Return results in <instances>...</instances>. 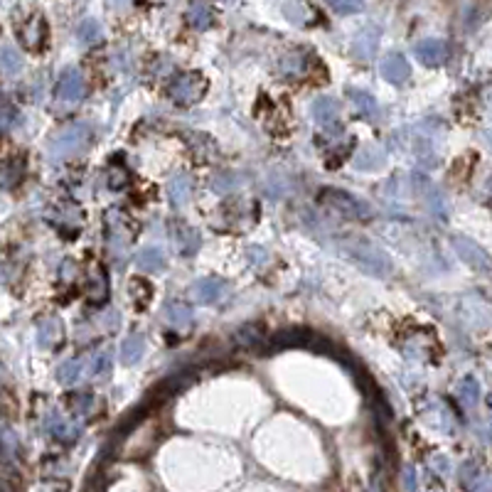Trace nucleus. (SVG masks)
I'll return each instance as SVG.
<instances>
[{
  "mask_svg": "<svg viewBox=\"0 0 492 492\" xmlns=\"http://www.w3.org/2000/svg\"><path fill=\"white\" fill-rule=\"evenodd\" d=\"M342 249L347 251L352 261H355L357 266H362L367 273H374V276H382L386 278L391 273V261L380 246H374L369 244L367 239H352L347 237L342 242Z\"/></svg>",
  "mask_w": 492,
  "mask_h": 492,
  "instance_id": "nucleus-1",
  "label": "nucleus"
},
{
  "mask_svg": "<svg viewBox=\"0 0 492 492\" xmlns=\"http://www.w3.org/2000/svg\"><path fill=\"white\" fill-rule=\"evenodd\" d=\"M320 202H323L328 210H333L335 215L345 217V219H352V222H364L374 215L372 207H369L364 199L355 197V195L345 193V190H330L328 187V190L320 193Z\"/></svg>",
  "mask_w": 492,
  "mask_h": 492,
  "instance_id": "nucleus-2",
  "label": "nucleus"
},
{
  "mask_svg": "<svg viewBox=\"0 0 492 492\" xmlns=\"http://www.w3.org/2000/svg\"><path fill=\"white\" fill-rule=\"evenodd\" d=\"M204 89H207V81H204L202 74L182 72L170 79L168 97L175 104H180V106H193V104H197L199 99H202Z\"/></svg>",
  "mask_w": 492,
  "mask_h": 492,
  "instance_id": "nucleus-3",
  "label": "nucleus"
},
{
  "mask_svg": "<svg viewBox=\"0 0 492 492\" xmlns=\"http://www.w3.org/2000/svg\"><path fill=\"white\" fill-rule=\"evenodd\" d=\"M91 138V128L86 124H72L69 128L59 130L55 138H52V153L59 155V158H67V155L79 153L81 148H86Z\"/></svg>",
  "mask_w": 492,
  "mask_h": 492,
  "instance_id": "nucleus-4",
  "label": "nucleus"
},
{
  "mask_svg": "<svg viewBox=\"0 0 492 492\" xmlns=\"http://www.w3.org/2000/svg\"><path fill=\"white\" fill-rule=\"evenodd\" d=\"M17 37H20V42H23L28 50L37 52L45 47L47 42V23L42 15H32L30 20H25L20 28H17Z\"/></svg>",
  "mask_w": 492,
  "mask_h": 492,
  "instance_id": "nucleus-5",
  "label": "nucleus"
},
{
  "mask_svg": "<svg viewBox=\"0 0 492 492\" xmlns=\"http://www.w3.org/2000/svg\"><path fill=\"white\" fill-rule=\"evenodd\" d=\"M84 295L89 303H104L108 298V278L101 264H89L86 268V281H84Z\"/></svg>",
  "mask_w": 492,
  "mask_h": 492,
  "instance_id": "nucleus-6",
  "label": "nucleus"
},
{
  "mask_svg": "<svg viewBox=\"0 0 492 492\" xmlns=\"http://www.w3.org/2000/svg\"><path fill=\"white\" fill-rule=\"evenodd\" d=\"M86 97V84H84V77H81L77 69H67L62 72L59 81H57V99H62V101H81Z\"/></svg>",
  "mask_w": 492,
  "mask_h": 492,
  "instance_id": "nucleus-7",
  "label": "nucleus"
},
{
  "mask_svg": "<svg viewBox=\"0 0 492 492\" xmlns=\"http://www.w3.org/2000/svg\"><path fill=\"white\" fill-rule=\"evenodd\" d=\"M416 57L426 67H438V64H443L451 57V47L443 40H424L416 45Z\"/></svg>",
  "mask_w": 492,
  "mask_h": 492,
  "instance_id": "nucleus-8",
  "label": "nucleus"
},
{
  "mask_svg": "<svg viewBox=\"0 0 492 492\" xmlns=\"http://www.w3.org/2000/svg\"><path fill=\"white\" fill-rule=\"evenodd\" d=\"M226 295V283L222 278H202L193 286V298L197 303H217Z\"/></svg>",
  "mask_w": 492,
  "mask_h": 492,
  "instance_id": "nucleus-9",
  "label": "nucleus"
},
{
  "mask_svg": "<svg viewBox=\"0 0 492 492\" xmlns=\"http://www.w3.org/2000/svg\"><path fill=\"white\" fill-rule=\"evenodd\" d=\"M453 246H455L460 259H463L465 264H470L473 268H490V264H487L490 259L485 256V251H482L480 246H475L473 242L458 237V239H453Z\"/></svg>",
  "mask_w": 492,
  "mask_h": 492,
  "instance_id": "nucleus-10",
  "label": "nucleus"
},
{
  "mask_svg": "<svg viewBox=\"0 0 492 492\" xmlns=\"http://www.w3.org/2000/svg\"><path fill=\"white\" fill-rule=\"evenodd\" d=\"M409 74H411V67L402 55H389L382 62V77L391 84H404L409 79Z\"/></svg>",
  "mask_w": 492,
  "mask_h": 492,
  "instance_id": "nucleus-11",
  "label": "nucleus"
},
{
  "mask_svg": "<svg viewBox=\"0 0 492 492\" xmlns=\"http://www.w3.org/2000/svg\"><path fill=\"white\" fill-rule=\"evenodd\" d=\"M386 160V153L384 148L377 146V143H369V146L360 148L355 153V168L360 170H374V168H382Z\"/></svg>",
  "mask_w": 492,
  "mask_h": 492,
  "instance_id": "nucleus-12",
  "label": "nucleus"
},
{
  "mask_svg": "<svg viewBox=\"0 0 492 492\" xmlns=\"http://www.w3.org/2000/svg\"><path fill=\"white\" fill-rule=\"evenodd\" d=\"M377 40H380V30L374 28H367L364 32L357 35L355 42H352V52H355L357 59H362V62L372 59L374 50H377Z\"/></svg>",
  "mask_w": 492,
  "mask_h": 492,
  "instance_id": "nucleus-13",
  "label": "nucleus"
},
{
  "mask_svg": "<svg viewBox=\"0 0 492 492\" xmlns=\"http://www.w3.org/2000/svg\"><path fill=\"white\" fill-rule=\"evenodd\" d=\"M347 97L355 101V108L357 111H362L367 119H374V121H380L382 119V111H380V106H377V99L374 97H369L367 91H362V89H350L347 91Z\"/></svg>",
  "mask_w": 492,
  "mask_h": 492,
  "instance_id": "nucleus-14",
  "label": "nucleus"
},
{
  "mask_svg": "<svg viewBox=\"0 0 492 492\" xmlns=\"http://www.w3.org/2000/svg\"><path fill=\"white\" fill-rule=\"evenodd\" d=\"M190 195H193V185H190V177L187 175H177L170 180L168 185V197L175 207H182V204L190 202Z\"/></svg>",
  "mask_w": 492,
  "mask_h": 492,
  "instance_id": "nucleus-15",
  "label": "nucleus"
},
{
  "mask_svg": "<svg viewBox=\"0 0 492 492\" xmlns=\"http://www.w3.org/2000/svg\"><path fill=\"white\" fill-rule=\"evenodd\" d=\"M165 317L175 328H187V325L193 323V308L187 306V303H182V300H173V303L165 306Z\"/></svg>",
  "mask_w": 492,
  "mask_h": 492,
  "instance_id": "nucleus-16",
  "label": "nucleus"
},
{
  "mask_svg": "<svg viewBox=\"0 0 492 492\" xmlns=\"http://www.w3.org/2000/svg\"><path fill=\"white\" fill-rule=\"evenodd\" d=\"M212 20H215V15H212V8L207 6V3H202V0H195L193 6L187 8V23L193 25V28L207 30L212 25Z\"/></svg>",
  "mask_w": 492,
  "mask_h": 492,
  "instance_id": "nucleus-17",
  "label": "nucleus"
},
{
  "mask_svg": "<svg viewBox=\"0 0 492 492\" xmlns=\"http://www.w3.org/2000/svg\"><path fill=\"white\" fill-rule=\"evenodd\" d=\"M143 352H146V340H143V335H130V337L124 340V345H121V362L136 364L143 357Z\"/></svg>",
  "mask_w": 492,
  "mask_h": 492,
  "instance_id": "nucleus-18",
  "label": "nucleus"
},
{
  "mask_svg": "<svg viewBox=\"0 0 492 492\" xmlns=\"http://www.w3.org/2000/svg\"><path fill=\"white\" fill-rule=\"evenodd\" d=\"M337 113H340V106H337L335 99L323 97V99H317V101L313 104V119H315L317 124H323V126L335 124Z\"/></svg>",
  "mask_w": 492,
  "mask_h": 492,
  "instance_id": "nucleus-19",
  "label": "nucleus"
},
{
  "mask_svg": "<svg viewBox=\"0 0 492 492\" xmlns=\"http://www.w3.org/2000/svg\"><path fill=\"white\" fill-rule=\"evenodd\" d=\"M37 340H40L42 347L55 345L57 340H62V323H59V320H55V317H47V320H42L40 328H37Z\"/></svg>",
  "mask_w": 492,
  "mask_h": 492,
  "instance_id": "nucleus-20",
  "label": "nucleus"
},
{
  "mask_svg": "<svg viewBox=\"0 0 492 492\" xmlns=\"http://www.w3.org/2000/svg\"><path fill=\"white\" fill-rule=\"evenodd\" d=\"M138 268L141 271H148V273H158L165 268V256L163 251L158 249H143L138 254Z\"/></svg>",
  "mask_w": 492,
  "mask_h": 492,
  "instance_id": "nucleus-21",
  "label": "nucleus"
},
{
  "mask_svg": "<svg viewBox=\"0 0 492 492\" xmlns=\"http://www.w3.org/2000/svg\"><path fill=\"white\" fill-rule=\"evenodd\" d=\"M173 234H180V239H177L175 244L185 251V254H190V251L199 246V234L195 232V229H190L187 224H182V222H175V224H173Z\"/></svg>",
  "mask_w": 492,
  "mask_h": 492,
  "instance_id": "nucleus-22",
  "label": "nucleus"
},
{
  "mask_svg": "<svg viewBox=\"0 0 492 492\" xmlns=\"http://www.w3.org/2000/svg\"><path fill=\"white\" fill-rule=\"evenodd\" d=\"M81 372H84V362H81L79 357H74V360H67V362L59 367L57 377H59V382H64V384H74V382L81 377Z\"/></svg>",
  "mask_w": 492,
  "mask_h": 492,
  "instance_id": "nucleus-23",
  "label": "nucleus"
},
{
  "mask_svg": "<svg viewBox=\"0 0 492 492\" xmlns=\"http://www.w3.org/2000/svg\"><path fill=\"white\" fill-rule=\"evenodd\" d=\"M458 396H460V402H463L465 406H475L478 399H480V384H478L473 377H465V380L460 382V386H458Z\"/></svg>",
  "mask_w": 492,
  "mask_h": 492,
  "instance_id": "nucleus-24",
  "label": "nucleus"
},
{
  "mask_svg": "<svg viewBox=\"0 0 492 492\" xmlns=\"http://www.w3.org/2000/svg\"><path fill=\"white\" fill-rule=\"evenodd\" d=\"M306 69H308V64H306V59H303V52H293V55L283 57L281 59V72L288 74V77H300Z\"/></svg>",
  "mask_w": 492,
  "mask_h": 492,
  "instance_id": "nucleus-25",
  "label": "nucleus"
},
{
  "mask_svg": "<svg viewBox=\"0 0 492 492\" xmlns=\"http://www.w3.org/2000/svg\"><path fill=\"white\" fill-rule=\"evenodd\" d=\"M0 64H3V72H6L8 77H12V74H17L23 69V59H20V55H17L10 45H6L3 52H0Z\"/></svg>",
  "mask_w": 492,
  "mask_h": 492,
  "instance_id": "nucleus-26",
  "label": "nucleus"
},
{
  "mask_svg": "<svg viewBox=\"0 0 492 492\" xmlns=\"http://www.w3.org/2000/svg\"><path fill=\"white\" fill-rule=\"evenodd\" d=\"M77 37H79V42H84V45H94V42L101 40V25H99L97 20H84V23L79 25V30H77Z\"/></svg>",
  "mask_w": 492,
  "mask_h": 492,
  "instance_id": "nucleus-27",
  "label": "nucleus"
},
{
  "mask_svg": "<svg viewBox=\"0 0 492 492\" xmlns=\"http://www.w3.org/2000/svg\"><path fill=\"white\" fill-rule=\"evenodd\" d=\"M106 180L111 190H121V187L128 185V170H126L124 165H111L106 173Z\"/></svg>",
  "mask_w": 492,
  "mask_h": 492,
  "instance_id": "nucleus-28",
  "label": "nucleus"
},
{
  "mask_svg": "<svg viewBox=\"0 0 492 492\" xmlns=\"http://www.w3.org/2000/svg\"><path fill=\"white\" fill-rule=\"evenodd\" d=\"M325 3L340 15H352V12H360L364 8V0H325Z\"/></svg>",
  "mask_w": 492,
  "mask_h": 492,
  "instance_id": "nucleus-29",
  "label": "nucleus"
},
{
  "mask_svg": "<svg viewBox=\"0 0 492 492\" xmlns=\"http://www.w3.org/2000/svg\"><path fill=\"white\" fill-rule=\"evenodd\" d=\"M111 372V355L108 352H101V355L94 357V362H91V377H97V380H104L108 377Z\"/></svg>",
  "mask_w": 492,
  "mask_h": 492,
  "instance_id": "nucleus-30",
  "label": "nucleus"
},
{
  "mask_svg": "<svg viewBox=\"0 0 492 492\" xmlns=\"http://www.w3.org/2000/svg\"><path fill=\"white\" fill-rule=\"evenodd\" d=\"M69 406H72L77 413H86L97 406V399H94L91 394H72L69 396Z\"/></svg>",
  "mask_w": 492,
  "mask_h": 492,
  "instance_id": "nucleus-31",
  "label": "nucleus"
},
{
  "mask_svg": "<svg viewBox=\"0 0 492 492\" xmlns=\"http://www.w3.org/2000/svg\"><path fill=\"white\" fill-rule=\"evenodd\" d=\"M50 429H52V433H55V436L64 438V441H72V436L77 433L74 429H69L67 421H64L62 416H52V419H50Z\"/></svg>",
  "mask_w": 492,
  "mask_h": 492,
  "instance_id": "nucleus-32",
  "label": "nucleus"
},
{
  "mask_svg": "<svg viewBox=\"0 0 492 492\" xmlns=\"http://www.w3.org/2000/svg\"><path fill=\"white\" fill-rule=\"evenodd\" d=\"M130 295L136 298V303H138V295H141V306H146L148 300H150V286H148L143 278H133V281H130Z\"/></svg>",
  "mask_w": 492,
  "mask_h": 492,
  "instance_id": "nucleus-33",
  "label": "nucleus"
},
{
  "mask_svg": "<svg viewBox=\"0 0 492 492\" xmlns=\"http://www.w3.org/2000/svg\"><path fill=\"white\" fill-rule=\"evenodd\" d=\"M487 406H490V411H492V394L487 396Z\"/></svg>",
  "mask_w": 492,
  "mask_h": 492,
  "instance_id": "nucleus-34",
  "label": "nucleus"
},
{
  "mask_svg": "<svg viewBox=\"0 0 492 492\" xmlns=\"http://www.w3.org/2000/svg\"><path fill=\"white\" fill-rule=\"evenodd\" d=\"M150 3H165V0H150Z\"/></svg>",
  "mask_w": 492,
  "mask_h": 492,
  "instance_id": "nucleus-35",
  "label": "nucleus"
}]
</instances>
